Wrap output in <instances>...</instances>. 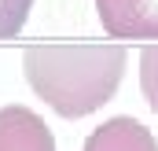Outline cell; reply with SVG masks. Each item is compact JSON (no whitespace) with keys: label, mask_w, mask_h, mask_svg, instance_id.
<instances>
[{"label":"cell","mask_w":158,"mask_h":151,"mask_svg":"<svg viewBox=\"0 0 158 151\" xmlns=\"http://www.w3.org/2000/svg\"><path fill=\"white\" fill-rule=\"evenodd\" d=\"M125 63L121 44H33L22 55L30 88L63 118L99 111L118 92Z\"/></svg>","instance_id":"cell-1"},{"label":"cell","mask_w":158,"mask_h":151,"mask_svg":"<svg viewBox=\"0 0 158 151\" xmlns=\"http://www.w3.org/2000/svg\"><path fill=\"white\" fill-rule=\"evenodd\" d=\"M110 37H158V0H96Z\"/></svg>","instance_id":"cell-2"},{"label":"cell","mask_w":158,"mask_h":151,"mask_svg":"<svg viewBox=\"0 0 158 151\" xmlns=\"http://www.w3.org/2000/svg\"><path fill=\"white\" fill-rule=\"evenodd\" d=\"M0 151H55V136L37 111L11 103L0 107Z\"/></svg>","instance_id":"cell-3"},{"label":"cell","mask_w":158,"mask_h":151,"mask_svg":"<svg viewBox=\"0 0 158 151\" xmlns=\"http://www.w3.org/2000/svg\"><path fill=\"white\" fill-rule=\"evenodd\" d=\"M81 151H158V140L151 136L147 125L121 114V118L103 122L99 129H92Z\"/></svg>","instance_id":"cell-4"},{"label":"cell","mask_w":158,"mask_h":151,"mask_svg":"<svg viewBox=\"0 0 158 151\" xmlns=\"http://www.w3.org/2000/svg\"><path fill=\"white\" fill-rule=\"evenodd\" d=\"M140 88H143L151 111L158 114V44H147L140 52Z\"/></svg>","instance_id":"cell-5"},{"label":"cell","mask_w":158,"mask_h":151,"mask_svg":"<svg viewBox=\"0 0 158 151\" xmlns=\"http://www.w3.org/2000/svg\"><path fill=\"white\" fill-rule=\"evenodd\" d=\"M30 7H33V0H0V41L22 33V26L30 19Z\"/></svg>","instance_id":"cell-6"}]
</instances>
